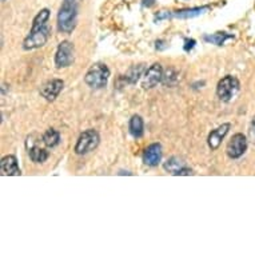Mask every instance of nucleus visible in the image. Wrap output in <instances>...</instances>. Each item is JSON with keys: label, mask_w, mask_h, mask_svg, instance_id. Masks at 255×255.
I'll list each match as a JSON object with an SVG mask.
<instances>
[{"label": "nucleus", "mask_w": 255, "mask_h": 255, "mask_svg": "<svg viewBox=\"0 0 255 255\" xmlns=\"http://www.w3.org/2000/svg\"><path fill=\"white\" fill-rule=\"evenodd\" d=\"M50 17V9L44 8L35 16L32 21V28L31 32L23 42V48L27 51L35 50L39 47H43L50 38L51 29L47 25V20Z\"/></svg>", "instance_id": "1"}, {"label": "nucleus", "mask_w": 255, "mask_h": 255, "mask_svg": "<svg viewBox=\"0 0 255 255\" xmlns=\"http://www.w3.org/2000/svg\"><path fill=\"white\" fill-rule=\"evenodd\" d=\"M80 0H63L58 13V28L63 34H71L78 21V7Z\"/></svg>", "instance_id": "2"}, {"label": "nucleus", "mask_w": 255, "mask_h": 255, "mask_svg": "<svg viewBox=\"0 0 255 255\" xmlns=\"http://www.w3.org/2000/svg\"><path fill=\"white\" fill-rule=\"evenodd\" d=\"M109 78L110 68L103 63H97L87 71V74L84 76V83L94 90H101V88L107 86Z\"/></svg>", "instance_id": "3"}, {"label": "nucleus", "mask_w": 255, "mask_h": 255, "mask_svg": "<svg viewBox=\"0 0 255 255\" xmlns=\"http://www.w3.org/2000/svg\"><path fill=\"white\" fill-rule=\"evenodd\" d=\"M239 92V80L233 75L225 76L217 86L218 98L223 102H230Z\"/></svg>", "instance_id": "4"}, {"label": "nucleus", "mask_w": 255, "mask_h": 255, "mask_svg": "<svg viewBox=\"0 0 255 255\" xmlns=\"http://www.w3.org/2000/svg\"><path fill=\"white\" fill-rule=\"evenodd\" d=\"M75 60V48L74 44L68 40H64L58 46L55 54V66L58 68L70 67Z\"/></svg>", "instance_id": "5"}, {"label": "nucleus", "mask_w": 255, "mask_h": 255, "mask_svg": "<svg viewBox=\"0 0 255 255\" xmlns=\"http://www.w3.org/2000/svg\"><path fill=\"white\" fill-rule=\"evenodd\" d=\"M99 134L95 130H86L80 134L75 144V152L78 155H84L90 151L95 150L99 144Z\"/></svg>", "instance_id": "6"}, {"label": "nucleus", "mask_w": 255, "mask_h": 255, "mask_svg": "<svg viewBox=\"0 0 255 255\" xmlns=\"http://www.w3.org/2000/svg\"><path fill=\"white\" fill-rule=\"evenodd\" d=\"M247 150V139L243 134H235L227 144L226 152L233 159L241 158Z\"/></svg>", "instance_id": "7"}, {"label": "nucleus", "mask_w": 255, "mask_h": 255, "mask_svg": "<svg viewBox=\"0 0 255 255\" xmlns=\"http://www.w3.org/2000/svg\"><path fill=\"white\" fill-rule=\"evenodd\" d=\"M163 80V68L159 63L152 64L146 72H144V78L142 80V87L144 90H150L155 87L156 84L160 83Z\"/></svg>", "instance_id": "8"}, {"label": "nucleus", "mask_w": 255, "mask_h": 255, "mask_svg": "<svg viewBox=\"0 0 255 255\" xmlns=\"http://www.w3.org/2000/svg\"><path fill=\"white\" fill-rule=\"evenodd\" d=\"M63 86H64V83H63V80L60 79L48 80V82H46V83L40 87V91L39 92H40V95H42L46 101L52 102L58 98V95L63 90Z\"/></svg>", "instance_id": "9"}, {"label": "nucleus", "mask_w": 255, "mask_h": 255, "mask_svg": "<svg viewBox=\"0 0 255 255\" xmlns=\"http://www.w3.org/2000/svg\"><path fill=\"white\" fill-rule=\"evenodd\" d=\"M164 170L171 172L172 175H193L191 168H188L184 163V160L179 156H172L164 163Z\"/></svg>", "instance_id": "10"}, {"label": "nucleus", "mask_w": 255, "mask_h": 255, "mask_svg": "<svg viewBox=\"0 0 255 255\" xmlns=\"http://www.w3.org/2000/svg\"><path fill=\"white\" fill-rule=\"evenodd\" d=\"M162 160V146L159 143H152L147 147L143 154V162L150 167L158 166Z\"/></svg>", "instance_id": "11"}, {"label": "nucleus", "mask_w": 255, "mask_h": 255, "mask_svg": "<svg viewBox=\"0 0 255 255\" xmlns=\"http://www.w3.org/2000/svg\"><path fill=\"white\" fill-rule=\"evenodd\" d=\"M231 125L230 123H225V125L219 126L218 128L213 130L209 134V138H207V143H209V147L211 150H218V147L221 146L222 140L226 136L229 130H230Z\"/></svg>", "instance_id": "12"}, {"label": "nucleus", "mask_w": 255, "mask_h": 255, "mask_svg": "<svg viewBox=\"0 0 255 255\" xmlns=\"http://www.w3.org/2000/svg\"><path fill=\"white\" fill-rule=\"evenodd\" d=\"M0 174L3 176L20 175V168L17 164V159L13 155H7L0 162Z\"/></svg>", "instance_id": "13"}, {"label": "nucleus", "mask_w": 255, "mask_h": 255, "mask_svg": "<svg viewBox=\"0 0 255 255\" xmlns=\"http://www.w3.org/2000/svg\"><path fill=\"white\" fill-rule=\"evenodd\" d=\"M210 9L209 5H203V7H195V8H186L180 9V11H170V19L172 17H178V19H191V17H197L202 13L207 12Z\"/></svg>", "instance_id": "14"}, {"label": "nucleus", "mask_w": 255, "mask_h": 255, "mask_svg": "<svg viewBox=\"0 0 255 255\" xmlns=\"http://www.w3.org/2000/svg\"><path fill=\"white\" fill-rule=\"evenodd\" d=\"M128 130H130V134L134 138H140L143 135V131H144V123H143L142 118L139 117V115H134V117L131 118Z\"/></svg>", "instance_id": "15"}, {"label": "nucleus", "mask_w": 255, "mask_h": 255, "mask_svg": "<svg viewBox=\"0 0 255 255\" xmlns=\"http://www.w3.org/2000/svg\"><path fill=\"white\" fill-rule=\"evenodd\" d=\"M28 155L29 158H31V160L32 162H35V163H43V162H46L47 159H48V151L44 150V148H42V147L39 146H31L28 148Z\"/></svg>", "instance_id": "16"}, {"label": "nucleus", "mask_w": 255, "mask_h": 255, "mask_svg": "<svg viewBox=\"0 0 255 255\" xmlns=\"http://www.w3.org/2000/svg\"><path fill=\"white\" fill-rule=\"evenodd\" d=\"M143 70H144L143 64H138V66H134V67H131L130 70H128V72L126 74L123 79H125L126 83L135 84L139 80V78L142 76Z\"/></svg>", "instance_id": "17"}, {"label": "nucleus", "mask_w": 255, "mask_h": 255, "mask_svg": "<svg viewBox=\"0 0 255 255\" xmlns=\"http://www.w3.org/2000/svg\"><path fill=\"white\" fill-rule=\"evenodd\" d=\"M42 140L47 147H55L58 146L59 142H60V135H59L58 131L54 130V128H48V130L43 134Z\"/></svg>", "instance_id": "18"}, {"label": "nucleus", "mask_w": 255, "mask_h": 255, "mask_svg": "<svg viewBox=\"0 0 255 255\" xmlns=\"http://www.w3.org/2000/svg\"><path fill=\"white\" fill-rule=\"evenodd\" d=\"M233 38V35H229L226 32H218V34L213 35H205L203 39L205 42L207 43H213V44H217V46H222L223 43L226 42L227 39Z\"/></svg>", "instance_id": "19"}, {"label": "nucleus", "mask_w": 255, "mask_h": 255, "mask_svg": "<svg viewBox=\"0 0 255 255\" xmlns=\"http://www.w3.org/2000/svg\"><path fill=\"white\" fill-rule=\"evenodd\" d=\"M184 43H186V46H184V50L190 51L195 46V40L194 39H184Z\"/></svg>", "instance_id": "20"}, {"label": "nucleus", "mask_w": 255, "mask_h": 255, "mask_svg": "<svg viewBox=\"0 0 255 255\" xmlns=\"http://www.w3.org/2000/svg\"><path fill=\"white\" fill-rule=\"evenodd\" d=\"M249 136H250V140L253 143H255V118L253 121V125H251V128L249 131Z\"/></svg>", "instance_id": "21"}, {"label": "nucleus", "mask_w": 255, "mask_h": 255, "mask_svg": "<svg viewBox=\"0 0 255 255\" xmlns=\"http://www.w3.org/2000/svg\"><path fill=\"white\" fill-rule=\"evenodd\" d=\"M142 4L147 7V8H150V7L155 4V0H142Z\"/></svg>", "instance_id": "22"}, {"label": "nucleus", "mask_w": 255, "mask_h": 255, "mask_svg": "<svg viewBox=\"0 0 255 255\" xmlns=\"http://www.w3.org/2000/svg\"><path fill=\"white\" fill-rule=\"evenodd\" d=\"M3 1H4V0H3Z\"/></svg>", "instance_id": "23"}]
</instances>
